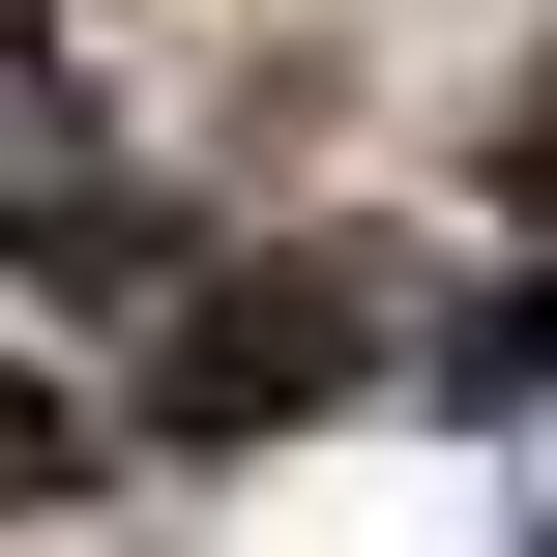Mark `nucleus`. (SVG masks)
Here are the masks:
<instances>
[{
	"label": "nucleus",
	"instance_id": "1",
	"mask_svg": "<svg viewBox=\"0 0 557 557\" xmlns=\"http://www.w3.org/2000/svg\"><path fill=\"white\" fill-rule=\"evenodd\" d=\"M499 147H529V206H557V59H529V117H499Z\"/></svg>",
	"mask_w": 557,
	"mask_h": 557
}]
</instances>
